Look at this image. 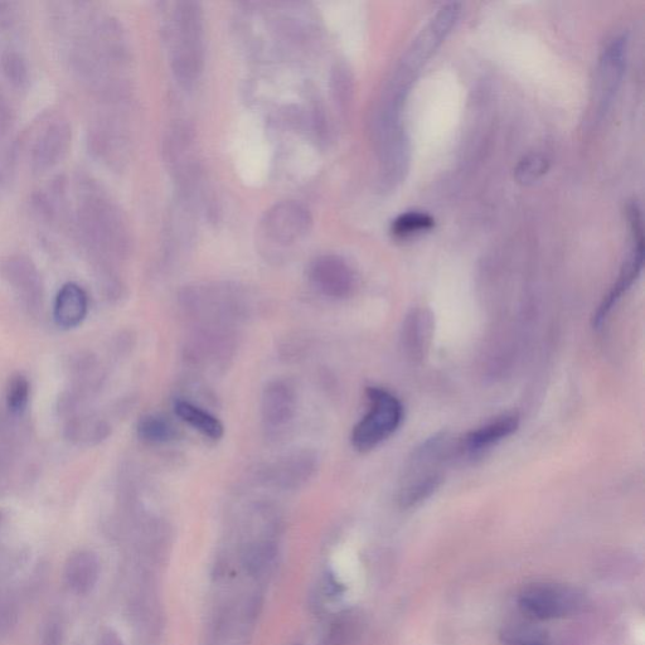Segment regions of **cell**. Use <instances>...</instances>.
<instances>
[{"label":"cell","mask_w":645,"mask_h":645,"mask_svg":"<svg viewBox=\"0 0 645 645\" xmlns=\"http://www.w3.org/2000/svg\"><path fill=\"white\" fill-rule=\"evenodd\" d=\"M441 483H443L441 473L407 475L404 487L400 489V506L402 508L419 506L421 502L438 491Z\"/></svg>","instance_id":"obj_17"},{"label":"cell","mask_w":645,"mask_h":645,"mask_svg":"<svg viewBox=\"0 0 645 645\" xmlns=\"http://www.w3.org/2000/svg\"><path fill=\"white\" fill-rule=\"evenodd\" d=\"M63 629L62 624L57 620H50L47 623L42 635V645H62Z\"/></svg>","instance_id":"obj_29"},{"label":"cell","mask_w":645,"mask_h":645,"mask_svg":"<svg viewBox=\"0 0 645 645\" xmlns=\"http://www.w3.org/2000/svg\"><path fill=\"white\" fill-rule=\"evenodd\" d=\"M314 470V460L309 454H297L283 460L275 469V480L285 487L299 486Z\"/></svg>","instance_id":"obj_19"},{"label":"cell","mask_w":645,"mask_h":645,"mask_svg":"<svg viewBox=\"0 0 645 645\" xmlns=\"http://www.w3.org/2000/svg\"><path fill=\"white\" fill-rule=\"evenodd\" d=\"M174 410H176L179 419L191 426V428L200 431L206 438L218 440L225 434V428H223L221 421L216 416L201 409V407L191 404V402L177 401Z\"/></svg>","instance_id":"obj_18"},{"label":"cell","mask_w":645,"mask_h":645,"mask_svg":"<svg viewBox=\"0 0 645 645\" xmlns=\"http://www.w3.org/2000/svg\"><path fill=\"white\" fill-rule=\"evenodd\" d=\"M96 645H124V642L116 630L106 628L100 633Z\"/></svg>","instance_id":"obj_30"},{"label":"cell","mask_w":645,"mask_h":645,"mask_svg":"<svg viewBox=\"0 0 645 645\" xmlns=\"http://www.w3.org/2000/svg\"><path fill=\"white\" fill-rule=\"evenodd\" d=\"M89 312V299L80 285L69 283L58 292L53 317L58 327L74 329L84 322Z\"/></svg>","instance_id":"obj_14"},{"label":"cell","mask_w":645,"mask_h":645,"mask_svg":"<svg viewBox=\"0 0 645 645\" xmlns=\"http://www.w3.org/2000/svg\"><path fill=\"white\" fill-rule=\"evenodd\" d=\"M79 226L85 244L101 257H121L129 251L128 226L118 207L95 189L81 193Z\"/></svg>","instance_id":"obj_2"},{"label":"cell","mask_w":645,"mask_h":645,"mask_svg":"<svg viewBox=\"0 0 645 645\" xmlns=\"http://www.w3.org/2000/svg\"><path fill=\"white\" fill-rule=\"evenodd\" d=\"M137 433L150 444H164L176 438V428L162 415H145L139 420Z\"/></svg>","instance_id":"obj_20"},{"label":"cell","mask_w":645,"mask_h":645,"mask_svg":"<svg viewBox=\"0 0 645 645\" xmlns=\"http://www.w3.org/2000/svg\"><path fill=\"white\" fill-rule=\"evenodd\" d=\"M110 426L101 417L89 414H74L67 420L65 435L77 446H95L110 435Z\"/></svg>","instance_id":"obj_16"},{"label":"cell","mask_w":645,"mask_h":645,"mask_svg":"<svg viewBox=\"0 0 645 645\" xmlns=\"http://www.w3.org/2000/svg\"><path fill=\"white\" fill-rule=\"evenodd\" d=\"M164 23L174 74L184 84H192L201 75L205 60V33L200 4L173 3Z\"/></svg>","instance_id":"obj_1"},{"label":"cell","mask_w":645,"mask_h":645,"mask_svg":"<svg viewBox=\"0 0 645 645\" xmlns=\"http://www.w3.org/2000/svg\"><path fill=\"white\" fill-rule=\"evenodd\" d=\"M435 221L429 213L411 211L402 213L392 222L391 231L399 239H411V237L425 234L434 229Z\"/></svg>","instance_id":"obj_21"},{"label":"cell","mask_w":645,"mask_h":645,"mask_svg":"<svg viewBox=\"0 0 645 645\" xmlns=\"http://www.w3.org/2000/svg\"><path fill=\"white\" fill-rule=\"evenodd\" d=\"M101 575V562L94 551L79 550L72 552L63 567V580L67 589L79 596L92 593Z\"/></svg>","instance_id":"obj_12"},{"label":"cell","mask_w":645,"mask_h":645,"mask_svg":"<svg viewBox=\"0 0 645 645\" xmlns=\"http://www.w3.org/2000/svg\"><path fill=\"white\" fill-rule=\"evenodd\" d=\"M627 52V37L617 36L610 41L600 57L594 99L596 120L603 119L617 99L627 67Z\"/></svg>","instance_id":"obj_4"},{"label":"cell","mask_w":645,"mask_h":645,"mask_svg":"<svg viewBox=\"0 0 645 645\" xmlns=\"http://www.w3.org/2000/svg\"><path fill=\"white\" fill-rule=\"evenodd\" d=\"M297 394L289 382L276 380L265 387L261 400V414L266 426L281 429L294 419Z\"/></svg>","instance_id":"obj_11"},{"label":"cell","mask_w":645,"mask_h":645,"mask_svg":"<svg viewBox=\"0 0 645 645\" xmlns=\"http://www.w3.org/2000/svg\"><path fill=\"white\" fill-rule=\"evenodd\" d=\"M630 225H632L633 246L632 251L625 260L622 270H620L619 278L615 281L613 288L604 298L603 302L599 305L598 310L593 317V326L595 328L601 327L608 318L611 309L617 305L622 299L624 293H627L630 286L638 279L640 271L643 269L644 261V239L642 229V218L637 206H633L629 211Z\"/></svg>","instance_id":"obj_7"},{"label":"cell","mask_w":645,"mask_h":645,"mask_svg":"<svg viewBox=\"0 0 645 645\" xmlns=\"http://www.w3.org/2000/svg\"><path fill=\"white\" fill-rule=\"evenodd\" d=\"M360 633V620L352 614H343L331 624L320 645H352Z\"/></svg>","instance_id":"obj_23"},{"label":"cell","mask_w":645,"mask_h":645,"mask_svg":"<svg viewBox=\"0 0 645 645\" xmlns=\"http://www.w3.org/2000/svg\"><path fill=\"white\" fill-rule=\"evenodd\" d=\"M520 424V416L514 414L503 415L491 421V423L482 426V428L470 431L460 441L463 454L478 455L483 453L484 450L492 448L499 441L516 433L518 428H520Z\"/></svg>","instance_id":"obj_13"},{"label":"cell","mask_w":645,"mask_h":645,"mask_svg":"<svg viewBox=\"0 0 645 645\" xmlns=\"http://www.w3.org/2000/svg\"><path fill=\"white\" fill-rule=\"evenodd\" d=\"M370 411L354 426L352 431L353 448L367 453L381 445L400 428L404 407L390 391L381 387H368Z\"/></svg>","instance_id":"obj_3"},{"label":"cell","mask_w":645,"mask_h":645,"mask_svg":"<svg viewBox=\"0 0 645 645\" xmlns=\"http://www.w3.org/2000/svg\"><path fill=\"white\" fill-rule=\"evenodd\" d=\"M520 606L526 614L541 620L564 618L580 606V596L567 586L536 584L520 595Z\"/></svg>","instance_id":"obj_6"},{"label":"cell","mask_w":645,"mask_h":645,"mask_svg":"<svg viewBox=\"0 0 645 645\" xmlns=\"http://www.w3.org/2000/svg\"><path fill=\"white\" fill-rule=\"evenodd\" d=\"M3 75L17 89H26L29 84V69L26 60L16 51H8L2 57Z\"/></svg>","instance_id":"obj_25"},{"label":"cell","mask_w":645,"mask_h":645,"mask_svg":"<svg viewBox=\"0 0 645 645\" xmlns=\"http://www.w3.org/2000/svg\"><path fill=\"white\" fill-rule=\"evenodd\" d=\"M433 315L425 309H415L407 315L402 327V344L412 360H423L433 337Z\"/></svg>","instance_id":"obj_15"},{"label":"cell","mask_w":645,"mask_h":645,"mask_svg":"<svg viewBox=\"0 0 645 645\" xmlns=\"http://www.w3.org/2000/svg\"><path fill=\"white\" fill-rule=\"evenodd\" d=\"M276 556V547L271 542L251 543L242 554V566L250 576H260L268 569Z\"/></svg>","instance_id":"obj_22"},{"label":"cell","mask_w":645,"mask_h":645,"mask_svg":"<svg viewBox=\"0 0 645 645\" xmlns=\"http://www.w3.org/2000/svg\"><path fill=\"white\" fill-rule=\"evenodd\" d=\"M0 274L29 312H40L43 305V283L40 271L32 260L21 255L8 257L0 268Z\"/></svg>","instance_id":"obj_9"},{"label":"cell","mask_w":645,"mask_h":645,"mask_svg":"<svg viewBox=\"0 0 645 645\" xmlns=\"http://www.w3.org/2000/svg\"><path fill=\"white\" fill-rule=\"evenodd\" d=\"M548 169H550V162L545 155L532 153L526 155L525 158L518 163L516 168V179L518 183L528 184L535 183L542 176H545Z\"/></svg>","instance_id":"obj_26"},{"label":"cell","mask_w":645,"mask_h":645,"mask_svg":"<svg viewBox=\"0 0 645 645\" xmlns=\"http://www.w3.org/2000/svg\"><path fill=\"white\" fill-rule=\"evenodd\" d=\"M309 279L328 298L344 299L356 289V274L346 260L336 255L317 257L310 265Z\"/></svg>","instance_id":"obj_8"},{"label":"cell","mask_w":645,"mask_h":645,"mask_svg":"<svg viewBox=\"0 0 645 645\" xmlns=\"http://www.w3.org/2000/svg\"><path fill=\"white\" fill-rule=\"evenodd\" d=\"M312 217L298 202L276 203L266 211L260 223V235L264 241L279 247L295 244L308 234Z\"/></svg>","instance_id":"obj_5"},{"label":"cell","mask_w":645,"mask_h":645,"mask_svg":"<svg viewBox=\"0 0 645 645\" xmlns=\"http://www.w3.org/2000/svg\"><path fill=\"white\" fill-rule=\"evenodd\" d=\"M71 140V128L67 121L56 119L43 126L31 149L33 171L45 173L55 168L69 152Z\"/></svg>","instance_id":"obj_10"},{"label":"cell","mask_w":645,"mask_h":645,"mask_svg":"<svg viewBox=\"0 0 645 645\" xmlns=\"http://www.w3.org/2000/svg\"><path fill=\"white\" fill-rule=\"evenodd\" d=\"M261 601L259 599L252 600V603L249 606V617L256 618L257 614L260 613Z\"/></svg>","instance_id":"obj_31"},{"label":"cell","mask_w":645,"mask_h":645,"mask_svg":"<svg viewBox=\"0 0 645 645\" xmlns=\"http://www.w3.org/2000/svg\"><path fill=\"white\" fill-rule=\"evenodd\" d=\"M29 397H31V385H29L27 377L13 376L8 382L6 391V405L9 414L14 417L22 416L27 410Z\"/></svg>","instance_id":"obj_24"},{"label":"cell","mask_w":645,"mask_h":645,"mask_svg":"<svg viewBox=\"0 0 645 645\" xmlns=\"http://www.w3.org/2000/svg\"><path fill=\"white\" fill-rule=\"evenodd\" d=\"M13 123L14 119L11 105H9L6 96L0 90V143L6 144L4 142H6L9 134L12 133Z\"/></svg>","instance_id":"obj_27"},{"label":"cell","mask_w":645,"mask_h":645,"mask_svg":"<svg viewBox=\"0 0 645 645\" xmlns=\"http://www.w3.org/2000/svg\"><path fill=\"white\" fill-rule=\"evenodd\" d=\"M12 450L11 431L0 417V473L11 459Z\"/></svg>","instance_id":"obj_28"}]
</instances>
